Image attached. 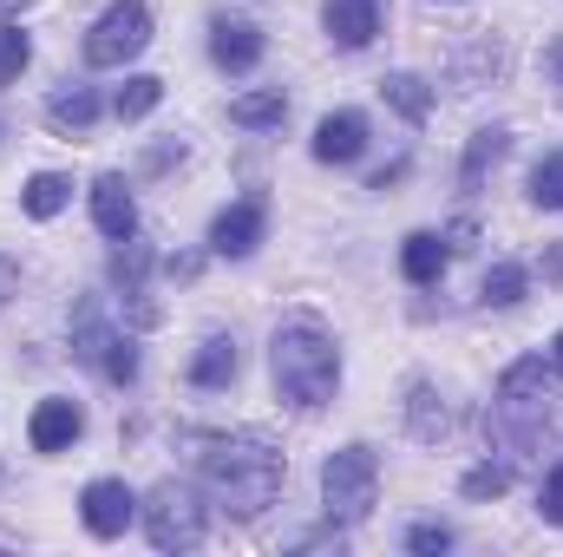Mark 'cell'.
<instances>
[{
	"label": "cell",
	"mask_w": 563,
	"mask_h": 557,
	"mask_svg": "<svg viewBox=\"0 0 563 557\" xmlns=\"http://www.w3.org/2000/svg\"><path fill=\"white\" fill-rule=\"evenodd\" d=\"M374 492H380V459H374V446H341V452H328V466H321L328 525H361V518L374 512Z\"/></svg>",
	"instance_id": "5b68a950"
},
{
	"label": "cell",
	"mask_w": 563,
	"mask_h": 557,
	"mask_svg": "<svg viewBox=\"0 0 563 557\" xmlns=\"http://www.w3.org/2000/svg\"><path fill=\"white\" fill-rule=\"evenodd\" d=\"M263 230H269V204H263V197H236L230 210H217V223H210V250L230 256V263H243V256H256Z\"/></svg>",
	"instance_id": "ba28073f"
},
{
	"label": "cell",
	"mask_w": 563,
	"mask_h": 557,
	"mask_svg": "<svg viewBox=\"0 0 563 557\" xmlns=\"http://www.w3.org/2000/svg\"><path fill=\"white\" fill-rule=\"evenodd\" d=\"M544 276H551V282H563V250H551V256H544Z\"/></svg>",
	"instance_id": "4dcf8cb0"
},
{
	"label": "cell",
	"mask_w": 563,
	"mask_h": 557,
	"mask_svg": "<svg viewBox=\"0 0 563 557\" xmlns=\"http://www.w3.org/2000/svg\"><path fill=\"white\" fill-rule=\"evenodd\" d=\"M551 361H558V368H563V328H558V341H551Z\"/></svg>",
	"instance_id": "1f68e13d"
},
{
	"label": "cell",
	"mask_w": 563,
	"mask_h": 557,
	"mask_svg": "<svg viewBox=\"0 0 563 557\" xmlns=\"http://www.w3.org/2000/svg\"><path fill=\"white\" fill-rule=\"evenodd\" d=\"M144 532H151L157 551H197L203 545V505H197V492L177 485V479H164L144 499Z\"/></svg>",
	"instance_id": "8992f818"
},
{
	"label": "cell",
	"mask_w": 563,
	"mask_h": 557,
	"mask_svg": "<svg viewBox=\"0 0 563 557\" xmlns=\"http://www.w3.org/2000/svg\"><path fill=\"white\" fill-rule=\"evenodd\" d=\"M139 512H144V505L132 499V485H125V479H92V485L79 492V518H86V532H92V538H119Z\"/></svg>",
	"instance_id": "9c48e42d"
},
{
	"label": "cell",
	"mask_w": 563,
	"mask_h": 557,
	"mask_svg": "<svg viewBox=\"0 0 563 557\" xmlns=\"http://www.w3.org/2000/svg\"><path fill=\"white\" fill-rule=\"evenodd\" d=\"M66 197H73V184L59 177V171H40V177H26V190H20V204H26V217H59L66 210Z\"/></svg>",
	"instance_id": "44dd1931"
},
{
	"label": "cell",
	"mask_w": 563,
	"mask_h": 557,
	"mask_svg": "<svg viewBox=\"0 0 563 557\" xmlns=\"http://www.w3.org/2000/svg\"><path fill=\"white\" fill-rule=\"evenodd\" d=\"M13 288H20V270H13V256H0V308H7Z\"/></svg>",
	"instance_id": "f546056e"
},
{
	"label": "cell",
	"mask_w": 563,
	"mask_h": 557,
	"mask_svg": "<svg viewBox=\"0 0 563 557\" xmlns=\"http://www.w3.org/2000/svg\"><path fill=\"white\" fill-rule=\"evenodd\" d=\"M269 374H276V394L295 407V414H314L334 401V381H341V348L321 321L295 315L282 321L276 341H269Z\"/></svg>",
	"instance_id": "7a4b0ae2"
},
{
	"label": "cell",
	"mask_w": 563,
	"mask_h": 557,
	"mask_svg": "<svg viewBox=\"0 0 563 557\" xmlns=\"http://www.w3.org/2000/svg\"><path fill=\"white\" fill-rule=\"evenodd\" d=\"M144 46H151V7L144 0H112L86 33V66H125Z\"/></svg>",
	"instance_id": "52a82bcc"
},
{
	"label": "cell",
	"mask_w": 563,
	"mask_h": 557,
	"mask_svg": "<svg viewBox=\"0 0 563 557\" xmlns=\"http://www.w3.org/2000/svg\"><path fill=\"white\" fill-rule=\"evenodd\" d=\"M157 99H164V79H151V73H139V79H125V86H119V99H112V112H119V119L132 125V119H144V112H151Z\"/></svg>",
	"instance_id": "cb8c5ba5"
},
{
	"label": "cell",
	"mask_w": 563,
	"mask_h": 557,
	"mask_svg": "<svg viewBox=\"0 0 563 557\" xmlns=\"http://www.w3.org/2000/svg\"><path fill=\"white\" fill-rule=\"evenodd\" d=\"M210 59H217L223 73H250V66L263 59V26H250V20H217Z\"/></svg>",
	"instance_id": "9a60e30c"
},
{
	"label": "cell",
	"mask_w": 563,
	"mask_h": 557,
	"mask_svg": "<svg viewBox=\"0 0 563 557\" xmlns=\"http://www.w3.org/2000/svg\"><path fill=\"white\" fill-rule=\"evenodd\" d=\"M92 223H99V237H112V243L139 237V204H132V190H125L119 171H106V177L92 184Z\"/></svg>",
	"instance_id": "30bf717a"
},
{
	"label": "cell",
	"mask_w": 563,
	"mask_h": 557,
	"mask_svg": "<svg viewBox=\"0 0 563 557\" xmlns=\"http://www.w3.org/2000/svg\"><path fill=\"white\" fill-rule=\"evenodd\" d=\"M144 276H151V243L125 237V243H119V256H112V288H125V302L139 308V321H157V302H151Z\"/></svg>",
	"instance_id": "4fadbf2b"
},
{
	"label": "cell",
	"mask_w": 563,
	"mask_h": 557,
	"mask_svg": "<svg viewBox=\"0 0 563 557\" xmlns=\"http://www.w3.org/2000/svg\"><path fill=\"white\" fill-rule=\"evenodd\" d=\"M380 99L407 119V125H426V112H432V92H426V79L413 73H394V79H380Z\"/></svg>",
	"instance_id": "ffe728a7"
},
{
	"label": "cell",
	"mask_w": 563,
	"mask_h": 557,
	"mask_svg": "<svg viewBox=\"0 0 563 557\" xmlns=\"http://www.w3.org/2000/svg\"><path fill=\"white\" fill-rule=\"evenodd\" d=\"M321 26H328L334 46L361 53V46L380 33V0H328V7H321Z\"/></svg>",
	"instance_id": "8fae6325"
},
{
	"label": "cell",
	"mask_w": 563,
	"mask_h": 557,
	"mask_svg": "<svg viewBox=\"0 0 563 557\" xmlns=\"http://www.w3.org/2000/svg\"><path fill=\"white\" fill-rule=\"evenodd\" d=\"M531 204H538V210H563V151L538 157V171H531Z\"/></svg>",
	"instance_id": "d4e9b609"
},
{
	"label": "cell",
	"mask_w": 563,
	"mask_h": 557,
	"mask_svg": "<svg viewBox=\"0 0 563 557\" xmlns=\"http://www.w3.org/2000/svg\"><path fill=\"white\" fill-rule=\"evenodd\" d=\"M459 492H465V499H505V492H511V459H498V466H472V472L459 479Z\"/></svg>",
	"instance_id": "484cf974"
},
{
	"label": "cell",
	"mask_w": 563,
	"mask_h": 557,
	"mask_svg": "<svg viewBox=\"0 0 563 557\" xmlns=\"http://www.w3.org/2000/svg\"><path fill=\"white\" fill-rule=\"evenodd\" d=\"M230 119H236V125H250V132H269V125L288 119V99H282V92H243V99L230 106Z\"/></svg>",
	"instance_id": "603a6c76"
},
{
	"label": "cell",
	"mask_w": 563,
	"mask_h": 557,
	"mask_svg": "<svg viewBox=\"0 0 563 557\" xmlns=\"http://www.w3.org/2000/svg\"><path fill=\"white\" fill-rule=\"evenodd\" d=\"M525 282H531L525 263H492L485 282H478V295H485V308H511V302H525Z\"/></svg>",
	"instance_id": "7402d4cb"
},
{
	"label": "cell",
	"mask_w": 563,
	"mask_h": 557,
	"mask_svg": "<svg viewBox=\"0 0 563 557\" xmlns=\"http://www.w3.org/2000/svg\"><path fill=\"white\" fill-rule=\"evenodd\" d=\"M445 243L432 237V230H413L407 243H400V270H407V282H420V288H432V282L445 276Z\"/></svg>",
	"instance_id": "e0dca14e"
},
{
	"label": "cell",
	"mask_w": 563,
	"mask_h": 557,
	"mask_svg": "<svg viewBox=\"0 0 563 557\" xmlns=\"http://www.w3.org/2000/svg\"><path fill=\"white\" fill-rule=\"evenodd\" d=\"M46 119H53L59 132H92V125H99V92H92V86H66V92L46 99Z\"/></svg>",
	"instance_id": "ac0fdd59"
},
{
	"label": "cell",
	"mask_w": 563,
	"mask_h": 557,
	"mask_svg": "<svg viewBox=\"0 0 563 557\" xmlns=\"http://www.w3.org/2000/svg\"><path fill=\"white\" fill-rule=\"evenodd\" d=\"M79 433H86V414H79L73 401H40V407H33V419H26L33 452H66Z\"/></svg>",
	"instance_id": "7c38bea8"
},
{
	"label": "cell",
	"mask_w": 563,
	"mask_h": 557,
	"mask_svg": "<svg viewBox=\"0 0 563 557\" xmlns=\"http://www.w3.org/2000/svg\"><path fill=\"white\" fill-rule=\"evenodd\" d=\"M551 374H544V361L538 354H525L518 368H505V381H498V401H492V439L505 446V459L518 466V459H531L538 446H544V426H551Z\"/></svg>",
	"instance_id": "3957f363"
},
{
	"label": "cell",
	"mask_w": 563,
	"mask_h": 557,
	"mask_svg": "<svg viewBox=\"0 0 563 557\" xmlns=\"http://www.w3.org/2000/svg\"><path fill=\"white\" fill-rule=\"evenodd\" d=\"M184 446L197 452V479L210 505H223L230 518H263L276 505L282 452L263 433H184Z\"/></svg>",
	"instance_id": "6da1fadb"
},
{
	"label": "cell",
	"mask_w": 563,
	"mask_h": 557,
	"mask_svg": "<svg viewBox=\"0 0 563 557\" xmlns=\"http://www.w3.org/2000/svg\"><path fill=\"white\" fill-rule=\"evenodd\" d=\"M73 354H79L86 368H99L112 387H132V381H139V348H132V335L106 315L99 295H79V308H73Z\"/></svg>",
	"instance_id": "277c9868"
},
{
	"label": "cell",
	"mask_w": 563,
	"mask_h": 557,
	"mask_svg": "<svg viewBox=\"0 0 563 557\" xmlns=\"http://www.w3.org/2000/svg\"><path fill=\"white\" fill-rule=\"evenodd\" d=\"M236 368H243L236 341H230V335H210V341H203V348L190 354V387L217 394V387H230V381H236Z\"/></svg>",
	"instance_id": "2e32d148"
},
{
	"label": "cell",
	"mask_w": 563,
	"mask_h": 557,
	"mask_svg": "<svg viewBox=\"0 0 563 557\" xmlns=\"http://www.w3.org/2000/svg\"><path fill=\"white\" fill-rule=\"evenodd\" d=\"M361 151H367V119L361 112H328L314 125V157L321 164H354Z\"/></svg>",
	"instance_id": "5bb4252c"
},
{
	"label": "cell",
	"mask_w": 563,
	"mask_h": 557,
	"mask_svg": "<svg viewBox=\"0 0 563 557\" xmlns=\"http://www.w3.org/2000/svg\"><path fill=\"white\" fill-rule=\"evenodd\" d=\"M511 151V132L505 125H492V132H478V139L465 144V164H459V184L465 190H478L485 184V171H498V157Z\"/></svg>",
	"instance_id": "d6986e66"
},
{
	"label": "cell",
	"mask_w": 563,
	"mask_h": 557,
	"mask_svg": "<svg viewBox=\"0 0 563 557\" xmlns=\"http://www.w3.org/2000/svg\"><path fill=\"white\" fill-rule=\"evenodd\" d=\"M407 551H452V525H413V532H407Z\"/></svg>",
	"instance_id": "f1b7e54d"
},
{
	"label": "cell",
	"mask_w": 563,
	"mask_h": 557,
	"mask_svg": "<svg viewBox=\"0 0 563 557\" xmlns=\"http://www.w3.org/2000/svg\"><path fill=\"white\" fill-rule=\"evenodd\" d=\"M26 59H33L26 26H0V86H13V79L26 73Z\"/></svg>",
	"instance_id": "4316f807"
},
{
	"label": "cell",
	"mask_w": 563,
	"mask_h": 557,
	"mask_svg": "<svg viewBox=\"0 0 563 557\" xmlns=\"http://www.w3.org/2000/svg\"><path fill=\"white\" fill-rule=\"evenodd\" d=\"M538 512H544L551 525H563V459L544 472V485H538Z\"/></svg>",
	"instance_id": "83f0119b"
}]
</instances>
